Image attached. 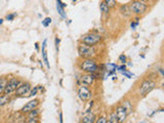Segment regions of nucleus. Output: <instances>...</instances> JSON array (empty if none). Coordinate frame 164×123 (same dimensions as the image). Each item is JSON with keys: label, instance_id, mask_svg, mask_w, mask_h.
I'll use <instances>...</instances> for the list:
<instances>
[{"label": "nucleus", "instance_id": "39448f33", "mask_svg": "<svg viewBox=\"0 0 164 123\" xmlns=\"http://www.w3.org/2000/svg\"><path fill=\"white\" fill-rule=\"evenodd\" d=\"M19 84H21V81H19L18 78H15V77H13V78L8 79L6 81L3 94H6V95H8V97H10L11 94H14L15 89H17Z\"/></svg>", "mask_w": 164, "mask_h": 123}, {"label": "nucleus", "instance_id": "f257e3e1", "mask_svg": "<svg viewBox=\"0 0 164 123\" xmlns=\"http://www.w3.org/2000/svg\"><path fill=\"white\" fill-rule=\"evenodd\" d=\"M80 69L88 74H96L99 71V66L93 59H85L80 65Z\"/></svg>", "mask_w": 164, "mask_h": 123}, {"label": "nucleus", "instance_id": "cd10ccee", "mask_svg": "<svg viewBox=\"0 0 164 123\" xmlns=\"http://www.w3.org/2000/svg\"><path fill=\"white\" fill-rule=\"evenodd\" d=\"M119 61H120L122 64H125V63H126V56H125V55H121V56H119Z\"/></svg>", "mask_w": 164, "mask_h": 123}, {"label": "nucleus", "instance_id": "dca6fc26", "mask_svg": "<svg viewBox=\"0 0 164 123\" xmlns=\"http://www.w3.org/2000/svg\"><path fill=\"white\" fill-rule=\"evenodd\" d=\"M39 116V110L38 109H34L32 111H30L29 113H27V118L31 119V118H38Z\"/></svg>", "mask_w": 164, "mask_h": 123}, {"label": "nucleus", "instance_id": "c9c22d12", "mask_svg": "<svg viewBox=\"0 0 164 123\" xmlns=\"http://www.w3.org/2000/svg\"><path fill=\"white\" fill-rule=\"evenodd\" d=\"M140 123H146V122H145V121H143V122H140Z\"/></svg>", "mask_w": 164, "mask_h": 123}, {"label": "nucleus", "instance_id": "9b49d317", "mask_svg": "<svg viewBox=\"0 0 164 123\" xmlns=\"http://www.w3.org/2000/svg\"><path fill=\"white\" fill-rule=\"evenodd\" d=\"M95 74H88V73H85L84 75H82L80 77V81L82 83V85H92L93 82H95Z\"/></svg>", "mask_w": 164, "mask_h": 123}, {"label": "nucleus", "instance_id": "6e6552de", "mask_svg": "<svg viewBox=\"0 0 164 123\" xmlns=\"http://www.w3.org/2000/svg\"><path fill=\"white\" fill-rule=\"evenodd\" d=\"M30 90H31V84L29 82H24L21 83L18 86V88L14 91V94L17 97H25V95L29 94Z\"/></svg>", "mask_w": 164, "mask_h": 123}, {"label": "nucleus", "instance_id": "2eb2a0df", "mask_svg": "<svg viewBox=\"0 0 164 123\" xmlns=\"http://www.w3.org/2000/svg\"><path fill=\"white\" fill-rule=\"evenodd\" d=\"M9 101H10V99H9L8 95L1 94V95H0V107L5 106L7 103H9Z\"/></svg>", "mask_w": 164, "mask_h": 123}, {"label": "nucleus", "instance_id": "412c9836", "mask_svg": "<svg viewBox=\"0 0 164 123\" xmlns=\"http://www.w3.org/2000/svg\"><path fill=\"white\" fill-rule=\"evenodd\" d=\"M6 81H7V80L5 78H1V79H0V95L3 94V91H4Z\"/></svg>", "mask_w": 164, "mask_h": 123}, {"label": "nucleus", "instance_id": "f03ea898", "mask_svg": "<svg viewBox=\"0 0 164 123\" xmlns=\"http://www.w3.org/2000/svg\"><path fill=\"white\" fill-rule=\"evenodd\" d=\"M78 55L82 59H92V56H96L95 46H89L86 44L80 43L78 46Z\"/></svg>", "mask_w": 164, "mask_h": 123}, {"label": "nucleus", "instance_id": "e433bc0d", "mask_svg": "<svg viewBox=\"0 0 164 123\" xmlns=\"http://www.w3.org/2000/svg\"><path fill=\"white\" fill-rule=\"evenodd\" d=\"M73 1H76V0H73Z\"/></svg>", "mask_w": 164, "mask_h": 123}, {"label": "nucleus", "instance_id": "ddd939ff", "mask_svg": "<svg viewBox=\"0 0 164 123\" xmlns=\"http://www.w3.org/2000/svg\"><path fill=\"white\" fill-rule=\"evenodd\" d=\"M96 115L93 114V113H87V114H85L83 117H82L81 119V122L82 123H95L96 122Z\"/></svg>", "mask_w": 164, "mask_h": 123}, {"label": "nucleus", "instance_id": "f704fd0d", "mask_svg": "<svg viewBox=\"0 0 164 123\" xmlns=\"http://www.w3.org/2000/svg\"><path fill=\"white\" fill-rule=\"evenodd\" d=\"M142 1H148V0H142Z\"/></svg>", "mask_w": 164, "mask_h": 123}, {"label": "nucleus", "instance_id": "7c9ffc66", "mask_svg": "<svg viewBox=\"0 0 164 123\" xmlns=\"http://www.w3.org/2000/svg\"><path fill=\"white\" fill-rule=\"evenodd\" d=\"M58 42H60V39H58V38H56V45H57V51H58Z\"/></svg>", "mask_w": 164, "mask_h": 123}, {"label": "nucleus", "instance_id": "b1692460", "mask_svg": "<svg viewBox=\"0 0 164 123\" xmlns=\"http://www.w3.org/2000/svg\"><path fill=\"white\" fill-rule=\"evenodd\" d=\"M121 74H122L123 76L127 77V78H129V79H131L132 77H134V75L132 74V73H129V72H127L126 70H125V71H123V72H121Z\"/></svg>", "mask_w": 164, "mask_h": 123}, {"label": "nucleus", "instance_id": "c85d7f7f", "mask_svg": "<svg viewBox=\"0 0 164 123\" xmlns=\"http://www.w3.org/2000/svg\"><path fill=\"white\" fill-rule=\"evenodd\" d=\"M27 123H39L38 118H31L27 120Z\"/></svg>", "mask_w": 164, "mask_h": 123}, {"label": "nucleus", "instance_id": "c756f323", "mask_svg": "<svg viewBox=\"0 0 164 123\" xmlns=\"http://www.w3.org/2000/svg\"><path fill=\"white\" fill-rule=\"evenodd\" d=\"M117 69H118V71L123 72V71H125V70H126V66H125V65H122V66L117 67Z\"/></svg>", "mask_w": 164, "mask_h": 123}, {"label": "nucleus", "instance_id": "0eeeda50", "mask_svg": "<svg viewBox=\"0 0 164 123\" xmlns=\"http://www.w3.org/2000/svg\"><path fill=\"white\" fill-rule=\"evenodd\" d=\"M78 97L83 102H87L91 99L92 92L86 85H81L78 88Z\"/></svg>", "mask_w": 164, "mask_h": 123}, {"label": "nucleus", "instance_id": "7ed1b4c3", "mask_svg": "<svg viewBox=\"0 0 164 123\" xmlns=\"http://www.w3.org/2000/svg\"><path fill=\"white\" fill-rule=\"evenodd\" d=\"M101 41V36L100 34L91 32V33H87L81 38V43L86 44L89 46H95L96 44H99Z\"/></svg>", "mask_w": 164, "mask_h": 123}, {"label": "nucleus", "instance_id": "4be33fe9", "mask_svg": "<svg viewBox=\"0 0 164 123\" xmlns=\"http://www.w3.org/2000/svg\"><path fill=\"white\" fill-rule=\"evenodd\" d=\"M38 90H39V87L38 86H34L33 88H31V90L29 92V97H35L37 94H38Z\"/></svg>", "mask_w": 164, "mask_h": 123}, {"label": "nucleus", "instance_id": "a211bd4d", "mask_svg": "<svg viewBox=\"0 0 164 123\" xmlns=\"http://www.w3.org/2000/svg\"><path fill=\"white\" fill-rule=\"evenodd\" d=\"M122 106L124 107V109H125V110L127 111L128 114L132 113V110H134V109H132V105H131V103H130L129 101H124Z\"/></svg>", "mask_w": 164, "mask_h": 123}, {"label": "nucleus", "instance_id": "2f4dec72", "mask_svg": "<svg viewBox=\"0 0 164 123\" xmlns=\"http://www.w3.org/2000/svg\"><path fill=\"white\" fill-rule=\"evenodd\" d=\"M60 121H61V123H64L63 122V114L62 113H60Z\"/></svg>", "mask_w": 164, "mask_h": 123}, {"label": "nucleus", "instance_id": "6ab92c4d", "mask_svg": "<svg viewBox=\"0 0 164 123\" xmlns=\"http://www.w3.org/2000/svg\"><path fill=\"white\" fill-rule=\"evenodd\" d=\"M57 10L58 14H60L63 19L67 18V15H66V13H65V8H63V7L60 5V3H57Z\"/></svg>", "mask_w": 164, "mask_h": 123}, {"label": "nucleus", "instance_id": "4468645a", "mask_svg": "<svg viewBox=\"0 0 164 123\" xmlns=\"http://www.w3.org/2000/svg\"><path fill=\"white\" fill-rule=\"evenodd\" d=\"M119 13H121V15H123V17H125V18L130 17L131 13H132L130 8H129V5H127V4L121 5L119 7Z\"/></svg>", "mask_w": 164, "mask_h": 123}, {"label": "nucleus", "instance_id": "aec40b11", "mask_svg": "<svg viewBox=\"0 0 164 123\" xmlns=\"http://www.w3.org/2000/svg\"><path fill=\"white\" fill-rule=\"evenodd\" d=\"M104 2L106 3L109 8H115L117 5L116 0H104Z\"/></svg>", "mask_w": 164, "mask_h": 123}, {"label": "nucleus", "instance_id": "bb28decb", "mask_svg": "<svg viewBox=\"0 0 164 123\" xmlns=\"http://www.w3.org/2000/svg\"><path fill=\"white\" fill-rule=\"evenodd\" d=\"M138 25H139V20H138V19H135V21H134V22H132L131 24H130L131 29H135L136 27H138Z\"/></svg>", "mask_w": 164, "mask_h": 123}, {"label": "nucleus", "instance_id": "f3484780", "mask_svg": "<svg viewBox=\"0 0 164 123\" xmlns=\"http://www.w3.org/2000/svg\"><path fill=\"white\" fill-rule=\"evenodd\" d=\"M100 9H101V13H104V14H108L109 13V10H110V8L107 6V4L105 3L104 1H101V4H100Z\"/></svg>", "mask_w": 164, "mask_h": 123}, {"label": "nucleus", "instance_id": "393cba45", "mask_svg": "<svg viewBox=\"0 0 164 123\" xmlns=\"http://www.w3.org/2000/svg\"><path fill=\"white\" fill-rule=\"evenodd\" d=\"M15 17H17V13H9V14L6 15L5 20H6V21H14V19Z\"/></svg>", "mask_w": 164, "mask_h": 123}, {"label": "nucleus", "instance_id": "4c0bfd02", "mask_svg": "<svg viewBox=\"0 0 164 123\" xmlns=\"http://www.w3.org/2000/svg\"><path fill=\"white\" fill-rule=\"evenodd\" d=\"M0 79H1V78H0Z\"/></svg>", "mask_w": 164, "mask_h": 123}, {"label": "nucleus", "instance_id": "72a5a7b5", "mask_svg": "<svg viewBox=\"0 0 164 123\" xmlns=\"http://www.w3.org/2000/svg\"><path fill=\"white\" fill-rule=\"evenodd\" d=\"M2 23H3V20H2V19H0V25H1Z\"/></svg>", "mask_w": 164, "mask_h": 123}, {"label": "nucleus", "instance_id": "5701e85b", "mask_svg": "<svg viewBox=\"0 0 164 123\" xmlns=\"http://www.w3.org/2000/svg\"><path fill=\"white\" fill-rule=\"evenodd\" d=\"M50 24H52V19L50 18H45L43 21H42V25L44 27H48Z\"/></svg>", "mask_w": 164, "mask_h": 123}, {"label": "nucleus", "instance_id": "f8f14e48", "mask_svg": "<svg viewBox=\"0 0 164 123\" xmlns=\"http://www.w3.org/2000/svg\"><path fill=\"white\" fill-rule=\"evenodd\" d=\"M46 44H47V40H44L43 43H42V48H41V52H42V57H43V62L45 64V66L47 69H49V62L47 59V52H46Z\"/></svg>", "mask_w": 164, "mask_h": 123}, {"label": "nucleus", "instance_id": "473e14b6", "mask_svg": "<svg viewBox=\"0 0 164 123\" xmlns=\"http://www.w3.org/2000/svg\"><path fill=\"white\" fill-rule=\"evenodd\" d=\"M159 73L161 74V76H163V69H159Z\"/></svg>", "mask_w": 164, "mask_h": 123}, {"label": "nucleus", "instance_id": "1a4fd4ad", "mask_svg": "<svg viewBox=\"0 0 164 123\" xmlns=\"http://www.w3.org/2000/svg\"><path fill=\"white\" fill-rule=\"evenodd\" d=\"M127 116H128L127 111L124 109V107L122 105L117 107V109L115 111V117H116L117 123H123L126 120Z\"/></svg>", "mask_w": 164, "mask_h": 123}, {"label": "nucleus", "instance_id": "423d86ee", "mask_svg": "<svg viewBox=\"0 0 164 123\" xmlns=\"http://www.w3.org/2000/svg\"><path fill=\"white\" fill-rule=\"evenodd\" d=\"M155 86H156V82L153 81V80H151V79L144 80L142 84H140L139 89V94L142 95V97H145V95H147L149 92H151L154 89Z\"/></svg>", "mask_w": 164, "mask_h": 123}, {"label": "nucleus", "instance_id": "a878e982", "mask_svg": "<svg viewBox=\"0 0 164 123\" xmlns=\"http://www.w3.org/2000/svg\"><path fill=\"white\" fill-rule=\"evenodd\" d=\"M106 122H107V118L105 116H101L99 119H96L95 123H106Z\"/></svg>", "mask_w": 164, "mask_h": 123}, {"label": "nucleus", "instance_id": "20e7f679", "mask_svg": "<svg viewBox=\"0 0 164 123\" xmlns=\"http://www.w3.org/2000/svg\"><path fill=\"white\" fill-rule=\"evenodd\" d=\"M129 8L132 13L139 15L145 13L148 8V5L146 4L145 1H142V0H134L129 4Z\"/></svg>", "mask_w": 164, "mask_h": 123}, {"label": "nucleus", "instance_id": "9d476101", "mask_svg": "<svg viewBox=\"0 0 164 123\" xmlns=\"http://www.w3.org/2000/svg\"><path fill=\"white\" fill-rule=\"evenodd\" d=\"M39 104H40V102H39V99H31V101H29L24 107L22 108L21 113H22V114H27V113H29L30 111H32V110H34V109H37L38 106H39Z\"/></svg>", "mask_w": 164, "mask_h": 123}]
</instances>
